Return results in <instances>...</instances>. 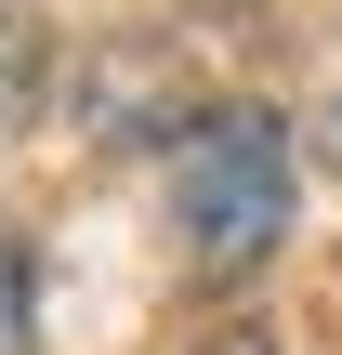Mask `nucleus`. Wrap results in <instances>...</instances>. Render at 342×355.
Listing matches in <instances>:
<instances>
[{"mask_svg": "<svg viewBox=\"0 0 342 355\" xmlns=\"http://www.w3.org/2000/svg\"><path fill=\"white\" fill-rule=\"evenodd\" d=\"M26 343H40V329H26V250L0 237V355H26Z\"/></svg>", "mask_w": 342, "mask_h": 355, "instance_id": "obj_2", "label": "nucleus"}, {"mask_svg": "<svg viewBox=\"0 0 342 355\" xmlns=\"http://www.w3.org/2000/svg\"><path fill=\"white\" fill-rule=\"evenodd\" d=\"M185 355H277V329H211V343H185Z\"/></svg>", "mask_w": 342, "mask_h": 355, "instance_id": "obj_3", "label": "nucleus"}, {"mask_svg": "<svg viewBox=\"0 0 342 355\" xmlns=\"http://www.w3.org/2000/svg\"><path fill=\"white\" fill-rule=\"evenodd\" d=\"M171 224H185V263L224 290L250 277L277 237H290V119L277 105H211L171 132Z\"/></svg>", "mask_w": 342, "mask_h": 355, "instance_id": "obj_1", "label": "nucleus"}]
</instances>
